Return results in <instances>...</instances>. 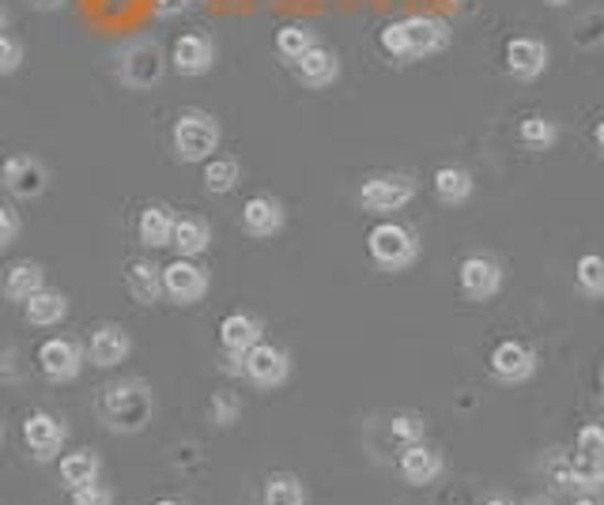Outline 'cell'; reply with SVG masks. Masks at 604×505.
I'll use <instances>...</instances> for the list:
<instances>
[{
  "label": "cell",
  "mask_w": 604,
  "mask_h": 505,
  "mask_svg": "<svg viewBox=\"0 0 604 505\" xmlns=\"http://www.w3.org/2000/svg\"><path fill=\"white\" fill-rule=\"evenodd\" d=\"M453 42V31L446 20L439 15H405L397 23H386L378 34V46L389 61H401V65H416V61H428L446 53Z\"/></svg>",
  "instance_id": "1"
},
{
  "label": "cell",
  "mask_w": 604,
  "mask_h": 505,
  "mask_svg": "<svg viewBox=\"0 0 604 505\" xmlns=\"http://www.w3.org/2000/svg\"><path fill=\"white\" fill-rule=\"evenodd\" d=\"M155 415V393L144 377H118L99 388V419L110 433H140Z\"/></svg>",
  "instance_id": "2"
},
{
  "label": "cell",
  "mask_w": 604,
  "mask_h": 505,
  "mask_svg": "<svg viewBox=\"0 0 604 505\" xmlns=\"http://www.w3.org/2000/svg\"><path fill=\"white\" fill-rule=\"evenodd\" d=\"M367 253H370V261H375V268L397 276V272H408L416 261H420V238H416L412 227L386 219V223H378L367 234Z\"/></svg>",
  "instance_id": "3"
},
{
  "label": "cell",
  "mask_w": 604,
  "mask_h": 505,
  "mask_svg": "<svg viewBox=\"0 0 604 505\" xmlns=\"http://www.w3.org/2000/svg\"><path fill=\"white\" fill-rule=\"evenodd\" d=\"M171 147L177 163H204L219 152V121L204 110H182L171 129Z\"/></svg>",
  "instance_id": "4"
},
{
  "label": "cell",
  "mask_w": 604,
  "mask_h": 505,
  "mask_svg": "<svg viewBox=\"0 0 604 505\" xmlns=\"http://www.w3.org/2000/svg\"><path fill=\"white\" fill-rule=\"evenodd\" d=\"M166 53L155 39H132L118 53V79L129 91H155L166 79Z\"/></svg>",
  "instance_id": "5"
},
{
  "label": "cell",
  "mask_w": 604,
  "mask_h": 505,
  "mask_svg": "<svg viewBox=\"0 0 604 505\" xmlns=\"http://www.w3.org/2000/svg\"><path fill=\"white\" fill-rule=\"evenodd\" d=\"M416 193H420V185L412 174H370L359 185V204L363 211H375V216H393L416 200Z\"/></svg>",
  "instance_id": "6"
},
{
  "label": "cell",
  "mask_w": 604,
  "mask_h": 505,
  "mask_svg": "<svg viewBox=\"0 0 604 505\" xmlns=\"http://www.w3.org/2000/svg\"><path fill=\"white\" fill-rule=\"evenodd\" d=\"M34 362H39L42 377L53 381V385H68V381H76L87 366L84 343H79L76 336H50V340H42Z\"/></svg>",
  "instance_id": "7"
},
{
  "label": "cell",
  "mask_w": 604,
  "mask_h": 505,
  "mask_svg": "<svg viewBox=\"0 0 604 505\" xmlns=\"http://www.w3.org/2000/svg\"><path fill=\"white\" fill-rule=\"evenodd\" d=\"M540 359H537V348L526 340H499L487 354V370L499 385H526V381L537 374Z\"/></svg>",
  "instance_id": "8"
},
{
  "label": "cell",
  "mask_w": 604,
  "mask_h": 505,
  "mask_svg": "<svg viewBox=\"0 0 604 505\" xmlns=\"http://www.w3.org/2000/svg\"><path fill=\"white\" fill-rule=\"evenodd\" d=\"M242 377L250 381L254 388L272 393V388H280L283 381L291 377V354L277 348V343L257 340L254 348L242 354Z\"/></svg>",
  "instance_id": "9"
},
{
  "label": "cell",
  "mask_w": 604,
  "mask_h": 505,
  "mask_svg": "<svg viewBox=\"0 0 604 505\" xmlns=\"http://www.w3.org/2000/svg\"><path fill=\"white\" fill-rule=\"evenodd\" d=\"M457 287L468 303L484 306L503 290V264L492 253H468L457 268Z\"/></svg>",
  "instance_id": "10"
},
{
  "label": "cell",
  "mask_w": 604,
  "mask_h": 505,
  "mask_svg": "<svg viewBox=\"0 0 604 505\" xmlns=\"http://www.w3.org/2000/svg\"><path fill=\"white\" fill-rule=\"evenodd\" d=\"M68 441V422L53 411H31L23 419V446L39 464H50V460L61 457Z\"/></svg>",
  "instance_id": "11"
},
{
  "label": "cell",
  "mask_w": 604,
  "mask_h": 505,
  "mask_svg": "<svg viewBox=\"0 0 604 505\" xmlns=\"http://www.w3.org/2000/svg\"><path fill=\"white\" fill-rule=\"evenodd\" d=\"M159 279H163V295L174 306H197L208 295V268H201L190 256H174L166 268H159Z\"/></svg>",
  "instance_id": "12"
},
{
  "label": "cell",
  "mask_w": 604,
  "mask_h": 505,
  "mask_svg": "<svg viewBox=\"0 0 604 505\" xmlns=\"http://www.w3.org/2000/svg\"><path fill=\"white\" fill-rule=\"evenodd\" d=\"M0 182H4V189L12 193L15 200H39L42 193L50 189V171L42 158L34 155H8L4 166H0Z\"/></svg>",
  "instance_id": "13"
},
{
  "label": "cell",
  "mask_w": 604,
  "mask_h": 505,
  "mask_svg": "<svg viewBox=\"0 0 604 505\" xmlns=\"http://www.w3.org/2000/svg\"><path fill=\"white\" fill-rule=\"evenodd\" d=\"M216 57H219V50H216V42H212V34L185 31L182 39L174 42V50H171V57H166V65H171L177 76L197 79V76H208L212 68H216Z\"/></svg>",
  "instance_id": "14"
},
{
  "label": "cell",
  "mask_w": 604,
  "mask_h": 505,
  "mask_svg": "<svg viewBox=\"0 0 604 505\" xmlns=\"http://www.w3.org/2000/svg\"><path fill=\"white\" fill-rule=\"evenodd\" d=\"M129 354H132V336H129L126 325H118V321L95 325L91 336H87V343H84V359L99 370L121 366Z\"/></svg>",
  "instance_id": "15"
},
{
  "label": "cell",
  "mask_w": 604,
  "mask_h": 505,
  "mask_svg": "<svg viewBox=\"0 0 604 505\" xmlns=\"http://www.w3.org/2000/svg\"><path fill=\"white\" fill-rule=\"evenodd\" d=\"M446 472V457H442L439 446H431L428 438L412 441V446H401V457H397V475L408 486H431L434 480H442Z\"/></svg>",
  "instance_id": "16"
},
{
  "label": "cell",
  "mask_w": 604,
  "mask_h": 505,
  "mask_svg": "<svg viewBox=\"0 0 604 505\" xmlns=\"http://www.w3.org/2000/svg\"><path fill=\"white\" fill-rule=\"evenodd\" d=\"M548 65H552V50H548V42L532 39V34H518V39L506 42V73H510L514 79H521V84L540 79L548 73Z\"/></svg>",
  "instance_id": "17"
},
{
  "label": "cell",
  "mask_w": 604,
  "mask_h": 505,
  "mask_svg": "<svg viewBox=\"0 0 604 505\" xmlns=\"http://www.w3.org/2000/svg\"><path fill=\"white\" fill-rule=\"evenodd\" d=\"M291 68H295V79L302 87L325 91V87H333L336 79H341V53L322 46V42H314L299 61H291Z\"/></svg>",
  "instance_id": "18"
},
{
  "label": "cell",
  "mask_w": 604,
  "mask_h": 505,
  "mask_svg": "<svg viewBox=\"0 0 604 505\" xmlns=\"http://www.w3.org/2000/svg\"><path fill=\"white\" fill-rule=\"evenodd\" d=\"M288 223V211L277 197H250L242 204V230L250 238H272Z\"/></svg>",
  "instance_id": "19"
},
{
  "label": "cell",
  "mask_w": 604,
  "mask_h": 505,
  "mask_svg": "<svg viewBox=\"0 0 604 505\" xmlns=\"http://www.w3.org/2000/svg\"><path fill=\"white\" fill-rule=\"evenodd\" d=\"M257 340H265V325L254 314H227L219 321V351L246 354Z\"/></svg>",
  "instance_id": "20"
},
{
  "label": "cell",
  "mask_w": 604,
  "mask_h": 505,
  "mask_svg": "<svg viewBox=\"0 0 604 505\" xmlns=\"http://www.w3.org/2000/svg\"><path fill=\"white\" fill-rule=\"evenodd\" d=\"M23 317L31 329H53V325H61L68 317V295L65 290H53V287L34 290V295L23 303Z\"/></svg>",
  "instance_id": "21"
},
{
  "label": "cell",
  "mask_w": 604,
  "mask_h": 505,
  "mask_svg": "<svg viewBox=\"0 0 604 505\" xmlns=\"http://www.w3.org/2000/svg\"><path fill=\"white\" fill-rule=\"evenodd\" d=\"M431 189H434V197H439V204H446V208H461V204H468L473 200V193H476V182H473V174L465 171V166H439L431 177Z\"/></svg>",
  "instance_id": "22"
},
{
  "label": "cell",
  "mask_w": 604,
  "mask_h": 505,
  "mask_svg": "<svg viewBox=\"0 0 604 505\" xmlns=\"http://www.w3.org/2000/svg\"><path fill=\"white\" fill-rule=\"evenodd\" d=\"M126 287L140 306H155L163 298V279H159V264H151L148 256L126 264Z\"/></svg>",
  "instance_id": "23"
},
{
  "label": "cell",
  "mask_w": 604,
  "mask_h": 505,
  "mask_svg": "<svg viewBox=\"0 0 604 505\" xmlns=\"http://www.w3.org/2000/svg\"><path fill=\"white\" fill-rule=\"evenodd\" d=\"M212 245V227L204 223L201 216H182L174 219V234H171V250L177 256H190V261H197V256Z\"/></svg>",
  "instance_id": "24"
},
{
  "label": "cell",
  "mask_w": 604,
  "mask_h": 505,
  "mask_svg": "<svg viewBox=\"0 0 604 505\" xmlns=\"http://www.w3.org/2000/svg\"><path fill=\"white\" fill-rule=\"evenodd\" d=\"M171 234H174L171 208H163V204H148V208L140 211V219H137L140 245H148V250H166V245H171Z\"/></svg>",
  "instance_id": "25"
},
{
  "label": "cell",
  "mask_w": 604,
  "mask_h": 505,
  "mask_svg": "<svg viewBox=\"0 0 604 505\" xmlns=\"http://www.w3.org/2000/svg\"><path fill=\"white\" fill-rule=\"evenodd\" d=\"M103 480V457L95 449H76V453L61 457V486L65 491H76V486H87Z\"/></svg>",
  "instance_id": "26"
},
{
  "label": "cell",
  "mask_w": 604,
  "mask_h": 505,
  "mask_svg": "<svg viewBox=\"0 0 604 505\" xmlns=\"http://www.w3.org/2000/svg\"><path fill=\"white\" fill-rule=\"evenodd\" d=\"M46 287V272H42V264L34 261H20L12 264V268L4 272V298L8 303H26V298L34 295V290Z\"/></svg>",
  "instance_id": "27"
},
{
  "label": "cell",
  "mask_w": 604,
  "mask_h": 505,
  "mask_svg": "<svg viewBox=\"0 0 604 505\" xmlns=\"http://www.w3.org/2000/svg\"><path fill=\"white\" fill-rule=\"evenodd\" d=\"M306 502H310V491L295 472H272L269 480H265L261 505H306Z\"/></svg>",
  "instance_id": "28"
},
{
  "label": "cell",
  "mask_w": 604,
  "mask_h": 505,
  "mask_svg": "<svg viewBox=\"0 0 604 505\" xmlns=\"http://www.w3.org/2000/svg\"><path fill=\"white\" fill-rule=\"evenodd\" d=\"M204 189L216 193V197H224V193H235L238 182H242V163L230 155H212L204 158Z\"/></svg>",
  "instance_id": "29"
},
{
  "label": "cell",
  "mask_w": 604,
  "mask_h": 505,
  "mask_svg": "<svg viewBox=\"0 0 604 505\" xmlns=\"http://www.w3.org/2000/svg\"><path fill=\"white\" fill-rule=\"evenodd\" d=\"M518 140L529 147V152H552L559 144V125L552 118H544V113H529V118H521V125H518Z\"/></svg>",
  "instance_id": "30"
},
{
  "label": "cell",
  "mask_w": 604,
  "mask_h": 505,
  "mask_svg": "<svg viewBox=\"0 0 604 505\" xmlns=\"http://www.w3.org/2000/svg\"><path fill=\"white\" fill-rule=\"evenodd\" d=\"M317 42V31H310L306 23H288V26H280L277 31V53L283 61H299L302 53H306L310 46Z\"/></svg>",
  "instance_id": "31"
},
{
  "label": "cell",
  "mask_w": 604,
  "mask_h": 505,
  "mask_svg": "<svg viewBox=\"0 0 604 505\" xmlns=\"http://www.w3.org/2000/svg\"><path fill=\"white\" fill-rule=\"evenodd\" d=\"M574 283L585 298H601L604 295V261L597 253H585L579 264H574Z\"/></svg>",
  "instance_id": "32"
},
{
  "label": "cell",
  "mask_w": 604,
  "mask_h": 505,
  "mask_svg": "<svg viewBox=\"0 0 604 505\" xmlns=\"http://www.w3.org/2000/svg\"><path fill=\"white\" fill-rule=\"evenodd\" d=\"M389 438L401 441V446H412V441H423L428 438V419L416 411H401L389 419Z\"/></svg>",
  "instance_id": "33"
},
{
  "label": "cell",
  "mask_w": 604,
  "mask_h": 505,
  "mask_svg": "<svg viewBox=\"0 0 604 505\" xmlns=\"http://www.w3.org/2000/svg\"><path fill=\"white\" fill-rule=\"evenodd\" d=\"M579 464H601L604 468V433L597 422H590V427H582L579 441H574V453H571Z\"/></svg>",
  "instance_id": "34"
},
{
  "label": "cell",
  "mask_w": 604,
  "mask_h": 505,
  "mask_svg": "<svg viewBox=\"0 0 604 505\" xmlns=\"http://www.w3.org/2000/svg\"><path fill=\"white\" fill-rule=\"evenodd\" d=\"M208 419L216 422L219 430L235 427V422L242 419V400H238L235 393H216L212 396V404H208Z\"/></svg>",
  "instance_id": "35"
},
{
  "label": "cell",
  "mask_w": 604,
  "mask_h": 505,
  "mask_svg": "<svg viewBox=\"0 0 604 505\" xmlns=\"http://www.w3.org/2000/svg\"><path fill=\"white\" fill-rule=\"evenodd\" d=\"M574 46L579 50H601L604 42V15L601 12H585L579 23H574Z\"/></svg>",
  "instance_id": "36"
},
{
  "label": "cell",
  "mask_w": 604,
  "mask_h": 505,
  "mask_svg": "<svg viewBox=\"0 0 604 505\" xmlns=\"http://www.w3.org/2000/svg\"><path fill=\"white\" fill-rule=\"evenodd\" d=\"M544 472H548V483H552L556 491L574 494V472H571V457H567V453H552V457H548Z\"/></svg>",
  "instance_id": "37"
},
{
  "label": "cell",
  "mask_w": 604,
  "mask_h": 505,
  "mask_svg": "<svg viewBox=\"0 0 604 505\" xmlns=\"http://www.w3.org/2000/svg\"><path fill=\"white\" fill-rule=\"evenodd\" d=\"M20 65H23V42L12 39L8 31H0V76L20 73Z\"/></svg>",
  "instance_id": "38"
},
{
  "label": "cell",
  "mask_w": 604,
  "mask_h": 505,
  "mask_svg": "<svg viewBox=\"0 0 604 505\" xmlns=\"http://www.w3.org/2000/svg\"><path fill=\"white\" fill-rule=\"evenodd\" d=\"M68 502H73V505H114V491L103 480H95V483H87V486H76V491H68Z\"/></svg>",
  "instance_id": "39"
},
{
  "label": "cell",
  "mask_w": 604,
  "mask_h": 505,
  "mask_svg": "<svg viewBox=\"0 0 604 505\" xmlns=\"http://www.w3.org/2000/svg\"><path fill=\"white\" fill-rule=\"evenodd\" d=\"M20 211L15 208H8V204H0V253L8 250V245L15 242V238H20Z\"/></svg>",
  "instance_id": "40"
},
{
  "label": "cell",
  "mask_w": 604,
  "mask_h": 505,
  "mask_svg": "<svg viewBox=\"0 0 604 505\" xmlns=\"http://www.w3.org/2000/svg\"><path fill=\"white\" fill-rule=\"evenodd\" d=\"M185 8H190V0H151V12H155L159 20H174Z\"/></svg>",
  "instance_id": "41"
},
{
  "label": "cell",
  "mask_w": 604,
  "mask_h": 505,
  "mask_svg": "<svg viewBox=\"0 0 604 505\" xmlns=\"http://www.w3.org/2000/svg\"><path fill=\"white\" fill-rule=\"evenodd\" d=\"M219 370L224 374H230V377H242V354H219Z\"/></svg>",
  "instance_id": "42"
},
{
  "label": "cell",
  "mask_w": 604,
  "mask_h": 505,
  "mask_svg": "<svg viewBox=\"0 0 604 505\" xmlns=\"http://www.w3.org/2000/svg\"><path fill=\"white\" fill-rule=\"evenodd\" d=\"M31 8H39V12H61V8L68 4V0H26Z\"/></svg>",
  "instance_id": "43"
},
{
  "label": "cell",
  "mask_w": 604,
  "mask_h": 505,
  "mask_svg": "<svg viewBox=\"0 0 604 505\" xmlns=\"http://www.w3.org/2000/svg\"><path fill=\"white\" fill-rule=\"evenodd\" d=\"M574 505H604L601 494H574Z\"/></svg>",
  "instance_id": "44"
},
{
  "label": "cell",
  "mask_w": 604,
  "mask_h": 505,
  "mask_svg": "<svg viewBox=\"0 0 604 505\" xmlns=\"http://www.w3.org/2000/svg\"><path fill=\"white\" fill-rule=\"evenodd\" d=\"M518 505H556V502H552V498H544V494H532V498L518 502Z\"/></svg>",
  "instance_id": "45"
},
{
  "label": "cell",
  "mask_w": 604,
  "mask_h": 505,
  "mask_svg": "<svg viewBox=\"0 0 604 505\" xmlns=\"http://www.w3.org/2000/svg\"><path fill=\"white\" fill-rule=\"evenodd\" d=\"M593 144H604V125H601V121H597V125H593Z\"/></svg>",
  "instance_id": "46"
},
{
  "label": "cell",
  "mask_w": 604,
  "mask_h": 505,
  "mask_svg": "<svg viewBox=\"0 0 604 505\" xmlns=\"http://www.w3.org/2000/svg\"><path fill=\"white\" fill-rule=\"evenodd\" d=\"M479 505H514V502L503 498V494H495V498H487V502H479Z\"/></svg>",
  "instance_id": "47"
},
{
  "label": "cell",
  "mask_w": 604,
  "mask_h": 505,
  "mask_svg": "<svg viewBox=\"0 0 604 505\" xmlns=\"http://www.w3.org/2000/svg\"><path fill=\"white\" fill-rule=\"evenodd\" d=\"M151 505H185L182 498H159V502H151Z\"/></svg>",
  "instance_id": "48"
},
{
  "label": "cell",
  "mask_w": 604,
  "mask_h": 505,
  "mask_svg": "<svg viewBox=\"0 0 604 505\" xmlns=\"http://www.w3.org/2000/svg\"><path fill=\"white\" fill-rule=\"evenodd\" d=\"M544 4H548V8H567L571 0H544Z\"/></svg>",
  "instance_id": "49"
},
{
  "label": "cell",
  "mask_w": 604,
  "mask_h": 505,
  "mask_svg": "<svg viewBox=\"0 0 604 505\" xmlns=\"http://www.w3.org/2000/svg\"><path fill=\"white\" fill-rule=\"evenodd\" d=\"M0 31H8V12L0 8Z\"/></svg>",
  "instance_id": "50"
},
{
  "label": "cell",
  "mask_w": 604,
  "mask_h": 505,
  "mask_svg": "<svg viewBox=\"0 0 604 505\" xmlns=\"http://www.w3.org/2000/svg\"><path fill=\"white\" fill-rule=\"evenodd\" d=\"M0 441H4V422H0Z\"/></svg>",
  "instance_id": "51"
}]
</instances>
